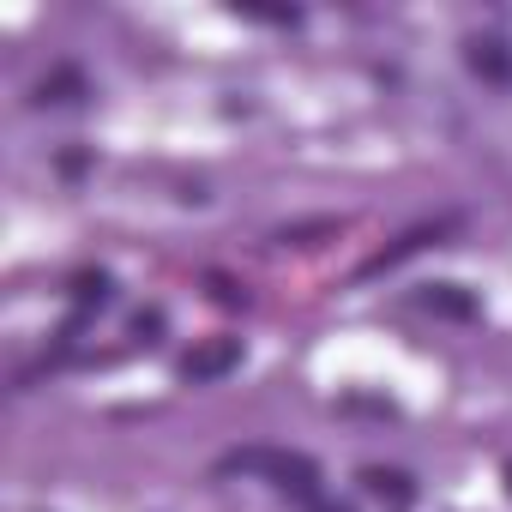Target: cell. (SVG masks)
<instances>
[{
	"mask_svg": "<svg viewBox=\"0 0 512 512\" xmlns=\"http://www.w3.org/2000/svg\"><path fill=\"white\" fill-rule=\"evenodd\" d=\"M235 368H241V338H205L181 356V380H193V386H211Z\"/></svg>",
	"mask_w": 512,
	"mask_h": 512,
	"instance_id": "obj_2",
	"label": "cell"
},
{
	"mask_svg": "<svg viewBox=\"0 0 512 512\" xmlns=\"http://www.w3.org/2000/svg\"><path fill=\"white\" fill-rule=\"evenodd\" d=\"M428 314H440V320H476L482 314V302L464 290V284H422V296H416Z\"/></svg>",
	"mask_w": 512,
	"mask_h": 512,
	"instance_id": "obj_5",
	"label": "cell"
},
{
	"mask_svg": "<svg viewBox=\"0 0 512 512\" xmlns=\"http://www.w3.org/2000/svg\"><path fill=\"white\" fill-rule=\"evenodd\" d=\"M211 296H217V302H223V308H235V302H247V296H241V290H235V284H229V278H211Z\"/></svg>",
	"mask_w": 512,
	"mask_h": 512,
	"instance_id": "obj_11",
	"label": "cell"
},
{
	"mask_svg": "<svg viewBox=\"0 0 512 512\" xmlns=\"http://www.w3.org/2000/svg\"><path fill=\"white\" fill-rule=\"evenodd\" d=\"M217 476H266L272 488L296 494L308 512L326 506V488H320V464L308 452H284V446H235L217 458Z\"/></svg>",
	"mask_w": 512,
	"mask_h": 512,
	"instance_id": "obj_1",
	"label": "cell"
},
{
	"mask_svg": "<svg viewBox=\"0 0 512 512\" xmlns=\"http://www.w3.org/2000/svg\"><path fill=\"white\" fill-rule=\"evenodd\" d=\"M109 296H115L109 272H79V278H73V302H79V320H85L91 308H103ZM79 320H73V326H79Z\"/></svg>",
	"mask_w": 512,
	"mask_h": 512,
	"instance_id": "obj_8",
	"label": "cell"
},
{
	"mask_svg": "<svg viewBox=\"0 0 512 512\" xmlns=\"http://www.w3.org/2000/svg\"><path fill=\"white\" fill-rule=\"evenodd\" d=\"M235 13L241 19H266V25H296L302 19L296 7H253V0H235Z\"/></svg>",
	"mask_w": 512,
	"mask_h": 512,
	"instance_id": "obj_10",
	"label": "cell"
},
{
	"mask_svg": "<svg viewBox=\"0 0 512 512\" xmlns=\"http://www.w3.org/2000/svg\"><path fill=\"white\" fill-rule=\"evenodd\" d=\"M362 488L380 494V500H392V506H410V500H416V482H410L404 470H380V464L362 470Z\"/></svg>",
	"mask_w": 512,
	"mask_h": 512,
	"instance_id": "obj_6",
	"label": "cell"
},
{
	"mask_svg": "<svg viewBox=\"0 0 512 512\" xmlns=\"http://www.w3.org/2000/svg\"><path fill=\"white\" fill-rule=\"evenodd\" d=\"M506 488H512V464H506Z\"/></svg>",
	"mask_w": 512,
	"mask_h": 512,
	"instance_id": "obj_12",
	"label": "cell"
},
{
	"mask_svg": "<svg viewBox=\"0 0 512 512\" xmlns=\"http://www.w3.org/2000/svg\"><path fill=\"white\" fill-rule=\"evenodd\" d=\"M314 235H338V223L326 217V223H296V229H278V241H284V247H314Z\"/></svg>",
	"mask_w": 512,
	"mask_h": 512,
	"instance_id": "obj_9",
	"label": "cell"
},
{
	"mask_svg": "<svg viewBox=\"0 0 512 512\" xmlns=\"http://www.w3.org/2000/svg\"><path fill=\"white\" fill-rule=\"evenodd\" d=\"M446 229H452V223H422V229H410V235H398L392 247H380V253H374V260L362 266V278H374V272H392L398 260H410V253H422V247H434V241H440Z\"/></svg>",
	"mask_w": 512,
	"mask_h": 512,
	"instance_id": "obj_4",
	"label": "cell"
},
{
	"mask_svg": "<svg viewBox=\"0 0 512 512\" xmlns=\"http://www.w3.org/2000/svg\"><path fill=\"white\" fill-rule=\"evenodd\" d=\"M464 61H470L476 79H488V85H512V49H506L500 37H470V43H464Z\"/></svg>",
	"mask_w": 512,
	"mask_h": 512,
	"instance_id": "obj_3",
	"label": "cell"
},
{
	"mask_svg": "<svg viewBox=\"0 0 512 512\" xmlns=\"http://www.w3.org/2000/svg\"><path fill=\"white\" fill-rule=\"evenodd\" d=\"M85 97V73L79 67H55L43 85H37V103H79Z\"/></svg>",
	"mask_w": 512,
	"mask_h": 512,
	"instance_id": "obj_7",
	"label": "cell"
}]
</instances>
